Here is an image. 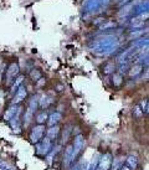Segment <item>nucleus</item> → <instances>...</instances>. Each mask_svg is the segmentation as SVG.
I'll return each instance as SVG.
<instances>
[{"mask_svg": "<svg viewBox=\"0 0 149 170\" xmlns=\"http://www.w3.org/2000/svg\"><path fill=\"white\" fill-rule=\"evenodd\" d=\"M41 136H42V127H37V128H35V130L31 134L32 141H37L41 138Z\"/></svg>", "mask_w": 149, "mask_h": 170, "instance_id": "nucleus-1", "label": "nucleus"}, {"mask_svg": "<svg viewBox=\"0 0 149 170\" xmlns=\"http://www.w3.org/2000/svg\"><path fill=\"white\" fill-rule=\"evenodd\" d=\"M128 163H131L132 166L134 168V166H136V164H137V160H136V158H134V160H131V158H129V159H128Z\"/></svg>", "mask_w": 149, "mask_h": 170, "instance_id": "nucleus-2", "label": "nucleus"}, {"mask_svg": "<svg viewBox=\"0 0 149 170\" xmlns=\"http://www.w3.org/2000/svg\"><path fill=\"white\" fill-rule=\"evenodd\" d=\"M120 170H129V168H128V166H123V168L120 169Z\"/></svg>", "mask_w": 149, "mask_h": 170, "instance_id": "nucleus-3", "label": "nucleus"}]
</instances>
